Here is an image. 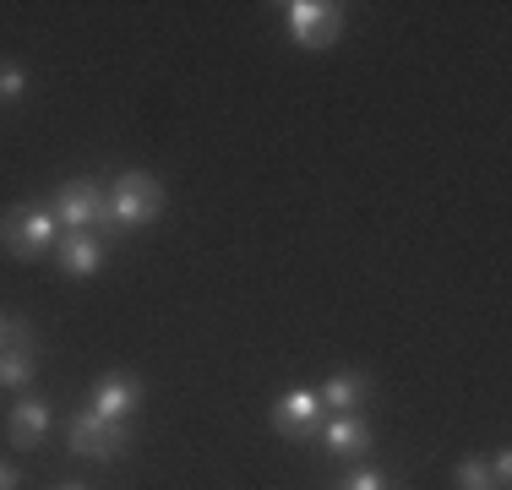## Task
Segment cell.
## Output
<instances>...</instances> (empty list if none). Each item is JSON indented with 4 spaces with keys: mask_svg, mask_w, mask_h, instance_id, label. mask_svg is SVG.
I'll return each mask as SVG.
<instances>
[{
    "mask_svg": "<svg viewBox=\"0 0 512 490\" xmlns=\"http://www.w3.org/2000/svg\"><path fill=\"white\" fill-rule=\"evenodd\" d=\"M109 196V218H115V235H126V229H148L158 213H164V186H158V175L148 169H120L115 180L104 186Z\"/></svg>",
    "mask_w": 512,
    "mask_h": 490,
    "instance_id": "6da1fadb",
    "label": "cell"
},
{
    "mask_svg": "<svg viewBox=\"0 0 512 490\" xmlns=\"http://www.w3.org/2000/svg\"><path fill=\"white\" fill-rule=\"evenodd\" d=\"M50 213L60 218V229H88V235H99V240H115L109 196H104L99 180H88V175L60 180V186H55V202H50Z\"/></svg>",
    "mask_w": 512,
    "mask_h": 490,
    "instance_id": "7a4b0ae2",
    "label": "cell"
},
{
    "mask_svg": "<svg viewBox=\"0 0 512 490\" xmlns=\"http://www.w3.org/2000/svg\"><path fill=\"white\" fill-rule=\"evenodd\" d=\"M60 240V218L44 202H17L0 213V245H6L17 262H33V256L55 251Z\"/></svg>",
    "mask_w": 512,
    "mask_h": 490,
    "instance_id": "3957f363",
    "label": "cell"
},
{
    "mask_svg": "<svg viewBox=\"0 0 512 490\" xmlns=\"http://www.w3.org/2000/svg\"><path fill=\"white\" fill-rule=\"evenodd\" d=\"M66 447L77 458H93V463H115L120 452L131 447V420H104L93 409H77L66 420Z\"/></svg>",
    "mask_w": 512,
    "mask_h": 490,
    "instance_id": "277c9868",
    "label": "cell"
},
{
    "mask_svg": "<svg viewBox=\"0 0 512 490\" xmlns=\"http://www.w3.org/2000/svg\"><path fill=\"white\" fill-rule=\"evenodd\" d=\"M284 17L300 49H333L344 39V6H333V0H289Z\"/></svg>",
    "mask_w": 512,
    "mask_h": 490,
    "instance_id": "5b68a950",
    "label": "cell"
},
{
    "mask_svg": "<svg viewBox=\"0 0 512 490\" xmlns=\"http://www.w3.org/2000/svg\"><path fill=\"white\" fill-rule=\"evenodd\" d=\"M316 420H322V398L311 387H289L284 398L273 403V431L289 441H306L316 436Z\"/></svg>",
    "mask_w": 512,
    "mask_h": 490,
    "instance_id": "8992f818",
    "label": "cell"
},
{
    "mask_svg": "<svg viewBox=\"0 0 512 490\" xmlns=\"http://www.w3.org/2000/svg\"><path fill=\"white\" fill-rule=\"evenodd\" d=\"M55 262H60V273H66V278H93L104 267V240L88 235V229H60Z\"/></svg>",
    "mask_w": 512,
    "mask_h": 490,
    "instance_id": "52a82bcc",
    "label": "cell"
},
{
    "mask_svg": "<svg viewBox=\"0 0 512 490\" xmlns=\"http://www.w3.org/2000/svg\"><path fill=\"white\" fill-rule=\"evenodd\" d=\"M137 403H142V382H137V376L109 371V376H99V387H93L88 409L104 414V420H131V414H137Z\"/></svg>",
    "mask_w": 512,
    "mask_h": 490,
    "instance_id": "ba28073f",
    "label": "cell"
},
{
    "mask_svg": "<svg viewBox=\"0 0 512 490\" xmlns=\"http://www.w3.org/2000/svg\"><path fill=\"white\" fill-rule=\"evenodd\" d=\"M50 398H17L6 414V441L11 447H39L44 431H50Z\"/></svg>",
    "mask_w": 512,
    "mask_h": 490,
    "instance_id": "9c48e42d",
    "label": "cell"
},
{
    "mask_svg": "<svg viewBox=\"0 0 512 490\" xmlns=\"http://www.w3.org/2000/svg\"><path fill=\"white\" fill-rule=\"evenodd\" d=\"M322 447L333 452V458H365V452H371V425H365L360 414H333V420L322 425Z\"/></svg>",
    "mask_w": 512,
    "mask_h": 490,
    "instance_id": "30bf717a",
    "label": "cell"
},
{
    "mask_svg": "<svg viewBox=\"0 0 512 490\" xmlns=\"http://www.w3.org/2000/svg\"><path fill=\"white\" fill-rule=\"evenodd\" d=\"M322 409H333V414H360V403L371 398V376L365 371H338V376H327L322 382Z\"/></svg>",
    "mask_w": 512,
    "mask_h": 490,
    "instance_id": "8fae6325",
    "label": "cell"
},
{
    "mask_svg": "<svg viewBox=\"0 0 512 490\" xmlns=\"http://www.w3.org/2000/svg\"><path fill=\"white\" fill-rule=\"evenodd\" d=\"M33 371H39V365H33V349H0V387L6 392H22L33 382Z\"/></svg>",
    "mask_w": 512,
    "mask_h": 490,
    "instance_id": "7c38bea8",
    "label": "cell"
},
{
    "mask_svg": "<svg viewBox=\"0 0 512 490\" xmlns=\"http://www.w3.org/2000/svg\"><path fill=\"white\" fill-rule=\"evenodd\" d=\"M22 93H28V71L17 60H0V104H17Z\"/></svg>",
    "mask_w": 512,
    "mask_h": 490,
    "instance_id": "4fadbf2b",
    "label": "cell"
},
{
    "mask_svg": "<svg viewBox=\"0 0 512 490\" xmlns=\"http://www.w3.org/2000/svg\"><path fill=\"white\" fill-rule=\"evenodd\" d=\"M458 490H496V480H491V469H485L480 458H463L458 463Z\"/></svg>",
    "mask_w": 512,
    "mask_h": 490,
    "instance_id": "5bb4252c",
    "label": "cell"
},
{
    "mask_svg": "<svg viewBox=\"0 0 512 490\" xmlns=\"http://www.w3.org/2000/svg\"><path fill=\"white\" fill-rule=\"evenodd\" d=\"M6 349H33L39 354V333H33V322H22V316L6 311Z\"/></svg>",
    "mask_w": 512,
    "mask_h": 490,
    "instance_id": "9a60e30c",
    "label": "cell"
},
{
    "mask_svg": "<svg viewBox=\"0 0 512 490\" xmlns=\"http://www.w3.org/2000/svg\"><path fill=\"white\" fill-rule=\"evenodd\" d=\"M338 490H387V474L382 469H349L338 480Z\"/></svg>",
    "mask_w": 512,
    "mask_h": 490,
    "instance_id": "2e32d148",
    "label": "cell"
},
{
    "mask_svg": "<svg viewBox=\"0 0 512 490\" xmlns=\"http://www.w3.org/2000/svg\"><path fill=\"white\" fill-rule=\"evenodd\" d=\"M485 469H491V480H496V490H507V480H512V452L502 447V452H496L491 463H485Z\"/></svg>",
    "mask_w": 512,
    "mask_h": 490,
    "instance_id": "e0dca14e",
    "label": "cell"
},
{
    "mask_svg": "<svg viewBox=\"0 0 512 490\" xmlns=\"http://www.w3.org/2000/svg\"><path fill=\"white\" fill-rule=\"evenodd\" d=\"M17 485H22V474L11 463H0V490H17Z\"/></svg>",
    "mask_w": 512,
    "mask_h": 490,
    "instance_id": "ac0fdd59",
    "label": "cell"
},
{
    "mask_svg": "<svg viewBox=\"0 0 512 490\" xmlns=\"http://www.w3.org/2000/svg\"><path fill=\"white\" fill-rule=\"evenodd\" d=\"M0 349H6V311H0Z\"/></svg>",
    "mask_w": 512,
    "mask_h": 490,
    "instance_id": "d6986e66",
    "label": "cell"
},
{
    "mask_svg": "<svg viewBox=\"0 0 512 490\" xmlns=\"http://www.w3.org/2000/svg\"><path fill=\"white\" fill-rule=\"evenodd\" d=\"M60 490H88V485H60Z\"/></svg>",
    "mask_w": 512,
    "mask_h": 490,
    "instance_id": "ffe728a7",
    "label": "cell"
}]
</instances>
